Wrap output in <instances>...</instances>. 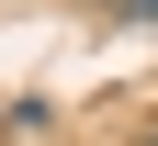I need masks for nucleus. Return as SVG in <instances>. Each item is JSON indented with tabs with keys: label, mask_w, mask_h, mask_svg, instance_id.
<instances>
[{
	"label": "nucleus",
	"mask_w": 158,
	"mask_h": 146,
	"mask_svg": "<svg viewBox=\"0 0 158 146\" xmlns=\"http://www.w3.org/2000/svg\"><path fill=\"white\" fill-rule=\"evenodd\" d=\"M113 11H124V23H158V0H113Z\"/></svg>",
	"instance_id": "obj_1"
}]
</instances>
